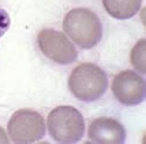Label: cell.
<instances>
[{"mask_svg": "<svg viewBox=\"0 0 146 144\" xmlns=\"http://www.w3.org/2000/svg\"><path fill=\"white\" fill-rule=\"evenodd\" d=\"M63 29L72 40L83 49L98 45L102 37V28L96 13L86 8L71 10L65 16Z\"/></svg>", "mask_w": 146, "mask_h": 144, "instance_id": "1", "label": "cell"}, {"mask_svg": "<svg viewBox=\"0 0 146 144\" xmlns=\"http://www.w3.org/2000/svg\"><path fill=\"white\" fill-rule=\"evenodd\" d=\"M68 87L80 100L91 102L100 99L108 88L105 72L93 63H82L72 71Z\"/></svg>", "mask_w": 146, "mask_h": 144, "instance_id": "2", "label": "cell"}, {"mask_svg": "<svg viewBox=\"0 0 146 144\" xmlns=\"http://www.w3.org/2000/svg\"><path fill=\"white\" fill-rule=\"evenodd\" d=\"M47 126L52 138L60 143L78 142L85 132L82 114L71 106L52 109L47 117Z\"/></svg>", "mask_w": 146, "mask_h": 144, "instance_id": "3", "label": "cell"}, {"mask_svg": "<svg viewBox=\"0 0 146 144\" xmlns=\"http://www.w3.org/2000/svg\"><path fill=\"white\" fill-rule=\"evenodd\" d=\"M8 133L15 143H33L46 134V123L38 112L24 108L13 114L7 126Z\"/></svg>", "mask_w": 146, "mask_h": 144, "instance_id": "4", "label": "cell"}, {"mask_svg": "<svg viewBox=\"0 0 146 144\" xmlns=\"http://www.w3.org/2000/svg\"><path fill=\"white\" fill-rule=\"evenodd\" d=\"M38 45L43 54L58 64H71L77 59L78 52L62 32L44 29L38 34Z\"/></svg>", "mask_w": 146, "mask_h": 144, "instance_id": "5", "label": "cell"}, {"mask_svg": "<svg viewBox=\"0 0 146 144\" xmlns=\"http://www.w3.org/2000/svg\"><path fill=\"white\" fill-rule=\"evenodd\" d=\"M116 100L125 106H136L145 98V81L136 72L125 70L116 74L112 81Z\"/></svg>", "mask_w": 146, "mask_h": 144, "instance_id": "6", "label": "cell"}, {"mask_svg": "<svg viewBox=\"0 0 146 144\" xmlns=\"http://www.w3.org/2000/svg\"><path fill=\"white\" fill-rule=\"evenodd\" d=\"M88 137L100 144H121L126 138L124 127L111 118H97L88 127Z\"/></svg>", "mask_w": 146, "mask_h": 144, "instance_id": "7", "label": "cell"}, {"mask_svg": "<svg viewBox=\"0 0 146 144\" xmlns=\"http://www.w3.org/2000/svg\"><path fill=\"white\" fill-rule=\"evenodd\" d=\"M108 13L117 19H128L139 11L142 0H102Z\"/></svg>", "mask_w": 146, "mask_h": 144, "instance_id": "8", "label": "cell"}, {"mask_svg": "<svg viewBox=\"0 0 146 144\" xmlns=\"http://www.w3.org/2000/svg\"><path fill=\"white\" fill-rule=\"evenodd\" d=\"M145 46L146 40L143 38L139 40L130 52V61L132 65L142 73H146L145 67Z\"/></svg>", "mask_w": 146, "mask_h": 144, "instance_id": "9", "label": "cell"}, {"mask_svg": "<svg viewBox=\"0 0 146 144\" xmlns=\"http://www.w3.org/2000/svg\"><path fill=\"white\" fill-rule=\"evenodd\" d=\"M0 143L1 144H7L9 143V140L8 137L5 132V130L0 127Z\"/></svg>", "mask_w": 146, "mask_h": 144, "instance_id": "10", "label": "cell"}]
</instances>
